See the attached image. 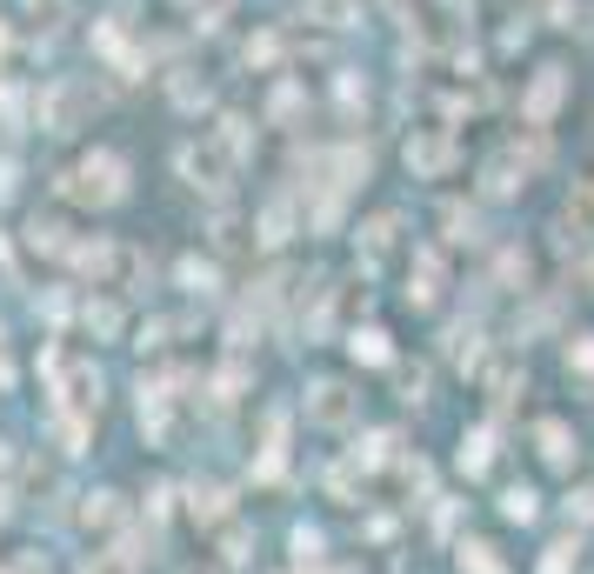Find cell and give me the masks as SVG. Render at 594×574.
Here are the masks:
<instances>
[]
</instances>
